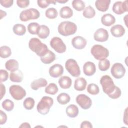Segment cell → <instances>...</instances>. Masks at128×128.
<instances>
[{"label": "cell", "instance_id": "obj_19", "mask_svg": "<svg viewBox=\"0 0 128 128\" xmlns=\"http://www.w3.org/2000/svg\"><path fill=\"white\" fill-rule=\"evenodd\" d=\"M101 22L103 25L106 26H110L115 23L116 18L112 14H106L102 17Z\"/></svg>", "mask_w": 128, "mask_h": 128}, {"label": "cell", "instance_id": "obj_37", "mask_svg": "<svg viewBox=\"0 0 128 128\" xmlns=\"http://www.w3.org/2000/svg\"><path fill=\"white\" fill-rule=\"evenodd\" d=\"M40 26L38 22H31L28 26V32L32 34H37Z\"/></svg>", "mask_w": 128, "mask_h": 128}, {"label": "cell", "instance_id": "obj_21", "mask_svg": "<svg viewBox=\"0 0 128 128\" xmlns=\"http://www.w3.org/2000/svg\"><path fill=\"white\" fill-rule=\"evenodd\" d=\"M86 85L87 82L86 79L83 78H79L74 81V88L77 91L82 92L86 89Z\"/></svg>", "mask_w": 128, "mask_h": 128}, {"label": "cell", "instance_id": "obj_16", "mask_svg": "<svg viewBox=\"0 0 128 128\" xmlns=\"http://www.w3.org/2000/svg\"><path fill=\"white\" fill-rule=\"evenodd\" d=\"M96 69L95 64L91 62H86L83 66V71L85 75L92 76L96 72Z\"/></svg>", "mask_w": 128, "mask_h": 128}, {"label": "cell", "instance_id": "obj_50", "mask_svg": "<svg viewBox=\"0 0 128 128\" xmlns=\"http://www.w3.org/2000/svg\"><path fill=\"white\" fill-rule=\"evenodd\" d=\"M20 128H30L31 126L29 123L28 122H24L22 123L20 126Z\"/></svg>", "mask_w": 128, "mask_h": 128}, {"label": "cell", "instance_id": "obj_20", "mask_svg": "<svg viewBox=\"0 0 128 128\" xmlns=\"http://www.w3.org/2000/svg\"><path fill=\"white\" fill-rule=\"evenodd\" d=\"M47 80L44 78H40L34 80L30 84V87L32 90H37L40 88L45 87L47 86Z\"/></svg>", "mask_w": 128, "mask_h": 128}, {"label": "cell", "instance_id": "obj_14", "mask_svg": "<svg viewBox=\"0 0 128 128\" xmlns=\"http://www.w3.org/2000/svg\"><path fill=\"white\" fill-rule=\"evenodd\" d=\"M72 44L76 49L82 50L86 46L87 41L84 38L80 36H77L72 38Z\"/></svg>", "mask_w": 128, "mask_h": 128}, {"label": "cell", "instance_id": "obj_44", "mask_svg": "<svg viewBox=\"0 0 128 128\" xmlns=\"http://www.w3.org/2000/svg\"><path fill=\"white\" fill-rule=\"evenodd\" d=\"M30 0H18L16 1L17 5L18 7L22 8H27L30 4Z\"/></svg>", "mask_w": 128, "mask_h": 128}, {"label": "cell", "instance_id": "obj_52", "mask_svg": "<svg viewBox=\"0 0 128 128\" xmlns=\"http://www.w3.org/2000/svg\"><path fill=\"white\" fill-rule=\"evenodd\" d=\"M68 0H56V2H58V3H60V4H64V3H66L68 2Z\"/></svg>", "mask_w": 128, "mask_h": 128}, {"label": "cell", "instance_id": "obj_5", "mask_svg": "<svg viewBox=\"0 0 128 128\" xmlns=\"http://www.w3.org/2000/svg\"><path fill=\"white\" fill-rule=\"evenodd\" d=\"M103 92L108 96L111 94L114 90L116 86L112 79L108 75L102 76L100 80Z\"/></svg>", "mask_w": 128, "mask_h": 128}, {"label": "cell", "instance_id": "obj_38", "mask_svg": "<svg viewBox=\"0 0 128 128\" xmlns=\"http://www.w3.org/2000/svg\"><path fill=\"white\" fill-rule=\"evenodd\" d=\"M87 91L90 94L96 95L100 92V88L95 84H90L87 87Z\"/></svg>", "mask_w": 128, "mask_h": 128}, {"label": "cell", "instance_id": "obj_51", "mask_svg": "<svg viewBox=\"0 0 128 128\" xmlns=\"http://www.w3.org/2000/svg\"><path fill=\"white\" fill-rule=\"evenodd\" d=\"M0 18L2 19L3 17H4L6 16V12H4V11H2V10H0Z\"/></svg>", "mask_w": 128, "mask_h": 128}, {"label": "cell", "instance_id": "obj_24", "mask_svg": "<svg viewBox=\"0 0 128 128\" xmlns=\"http://www.w3.org/2000/svg\"><path fill=\"white\" fill-rule=\"evenodd\" d=\"M23 73L18 70L15 72H11L10 76V81L14 82H21L23 80Z\"/></svg>", "mask_w": 128, "mask_h": 128}, {"label": "cell", "instance_id": "obj_8", "mask_svg": "<svg viewBox=\"0 0 128 128\" xmlns=\"http://www.w3.org/2000/svg\"><path fill=\"white\" fill-rule=\"evenodd\" d=\"M11 96L16 100H20L26 96V90L21 86L18 85L11 86L9 89Z\"/></svg>", "mask_w": 128, "mask_h": 128}, {"label": "cell", "instance_id": "obj_34", "mask_svg": "<svg viewBox=\"0 0 128 128\" xmlns=\"http://www.w3.org/2000/svg\"><path fill=\"white\" fill-rule=\"evenodd\" d=\"M72 6L74 10L80 12L84 10L86 8V5L82 0H74L72 2Z\"/></svg>", "mask_w": 128, "mask_h": 128}, {"label": "cell", "instance_id": "obj_4", "mask_svg": "<svg viewBox=\"0 0 128 128\" xmlns=\"http://www.w3.org/2000/svg\"><path fill=\"white\" fill-rule=\"evenodd\" d=\"M90 52L93 56L99 60L106 58L109 56L108 50L102 45H94L92 48Z\"/></svg>", "mask_w": 128, "mask_h": 128}, {"label": "cell", "instance_id": "obj_25", "mask_svg": "<svg viewBox=\"0 0 128 128\" xmlns=\"http://www.w3.org/2000/svg\"><path fill=\"white\" fill-rule=\"evenodd\" d=\"M5 66L7 70L13 72L18 70L19 64L16 60L14 59H10L6 62Z\"/></svg>", "mask_w": 128, "mask_h": 128}, {"label": "cell", "instance_id": "obj_43", "mask_svg": "<svg viewBox=\"0 0 128 128\" xmlns=\"http://www.w3.org/2000/svg\"><path fill=\"white\" fill-rule=\"evenodd\" d=\"M0 82H6L8 78V72L4 70H0Z\"/></svg>", "mask_w": 128, "mask_h": 128}, {"label": "cell", "instance_id": "obj_13", "mask_svg": "<svg viewBox=\"0 0 128 128\" xmlns=\"http://www.w3.org/2000/svg\"><path fill=\"white\" fill-rule=\"evenodd\" d=\"M94 38V40L96 42H105L108 40L109 34L107 30L102 28H100L95 32Z\"/></svg>", "mask_w": 128, "mask_h": 128}, {"label": "cell", "instance_id": "obj_23", "mask_svg": "<svg viewBox=\"0 0 128 128\" xmlns=\"http://www.w3.org/2000/svg\"><path fill=\"white\" fill-rule=\"evenodd\" d=\"M56 54L51 50H48L47 53L40 58V60L44 64H50L56 60Z\"/></svg>", "mask_w": 128, "mask_h": 128}, {"label": "cell", "instance_id": "obj_49", "mask_svg": "<svg viewBox=\"0 0 128 128\" xmlns=\"http://www.w3.org/2000/svg\"><path fill=\"white\" fill-rule=\"evenodd\" d=\"M127 108H126L125 112H124V122L125 123V124L126 125H128V118H127Z\"/></svg>", "mask_w": 128, "mask_h": 128}, {"label": "cell", "instance_id": "obj_10", "mask_svg": "<svg viewBox=\"0 0 128 128\" xmlns=\"http://www.w3.org/2000/svg\"><path fill=\"white\" fill-rule=\"evenodd\" d=\"M126 72V68L121 63H115L111 68V74L116 79L122 78L125 75Z\"/></svg>", "mask_w": 128, "mask_h": 128}, {"label": "cell", "instance_id": "obj_11", "mask_svg": "<svg viewBox=\"0 0 128 128\" xmlns=\"http://www.w3.org/2000/svg\"><path fill=\"white\" fill-rule=\"evenodd\" d=\"M77 104L84 110L89 109L92 105V100L91 98L86 94H80L76 98Z\"/></svg>", "mask_w": 128, "mask_h": 128}, {"label": "cell", "instance_id": "obj_47", "mask_svg": "<svg viewBox=\"0 0 128 128\" xmlns=\"http://www.w3.org/2000/svg\"><path fill=\"white\" fill-rule=\"evenodd\" d=\"M93 127L92 124L90 122L88 121H84L82 122L80 125L81 128H92Z\"/></svg>", "mask_w": 128, "mask_h": 128}, {"label": "cell", "instance_id": "obj_29", "mask_svg": "<svg viewBox=\"0 0 128 128\" xmlns=\"http://www.w3.org/2000/svg\"><path fill=\"white\" fill-rule=\"evenodd\" d=\"M13 32L17 36H22L24 35L26 32V26L22 24H17L13 26Z\"/></svg>", "mask_w": 128, "mask_h": 128}, {"label": "cell", "instance_id": "obj_18", "mask_svg": "<svg viewBox=\"0 0 128 128\" xmlns=\"http://www.w3.org/2000/svg\"><path fill=\"white\" fill-rule=\"evenodd\" d=\"M110 3V0H98L95 2V6L98 10L105 12L108 10Z\"/></svg>", "mask_w": 128, "mask_h": 128}, {"label": "cell", "instance_id": "obj_6", "mask_svg": "<svg viewBox=\"0 0 128 128\" xmlns=\"http://www.w3.org/2000/svg\"><path fill=\"white\" fill-rule=\"evenodd\" d=\"M40 16L39 11L35 8H31L22 10L20 15V20L22 22H28L31 20H36Z\"/></svg>", "mask_w": 128, "mask_h": 128}, {"label": "cell", "instance_id": "obj_32", "mask_svg": "<svg viewBox=\"0 0 128 128\" xmlns=\"http://www.w3.org/2000/svg\"><path fill=\"white\" fill-rule=\"evenodd\" d=\"M12 50L10 48L6 46H4L0 48V56L2 58H6L10 56Z\"/></svg>", "mask_w": 128, "mask_h": 128}, {"label": "cell", "instance_id": "obj_3", "mask_svg": "<svg viewBox=\"0 0 128 128\" xmlns=\"http://www.w3.org/2000/svg\"><path fill=\"white\" fill-rule=\"evenodd\" d=\"M54 104L53 99L50 97L44 96L42 97L41 100L38 103L36 108L37 110L41 114H47L50 109V108Z\"/></svg>", "mask_w": 128, "mask_h": 128}, {"label": "cell", "instance_id": "obj_33", "mask_svg": "<svg viewBox=\"0 0 128 128\" xmlns=\"http://www.w3.org/2000/svg\"><path fill=\"white\" fill-rule=\"evenodd\" d=\"M58 91L57 85L54 83L50 84L45 88V92L47 94L54 95Z\"/></svg>", "mask_w": 128, "mask_h": 128}, {"label": "cell", "instance_id": "obj_40", "mask_svg": "<svg viewBox=\"0 0 128 128\" xmlns=\"http://www.w3.org/2000/svg\"><path fill=\"white\" fill-rule=\"evenodd\" d=\"M46 16L49 19H54L57 18L58 12L57 10L54 8H50L46 11Z\"/></svg>", "mask_w": 128, "mask_h": 128}, {"label": "cell", "instance_id": "obj_30", "mask_svg": "<svg viewBox=\"0 0 128 128\" xmlns=\"http://www.w3.org/2000/svg\"><path fill=\"white\" fill-rule=\"evenodd\" d=\"M70 97L69 94L66 93H61L57 97L58 102L62 104L65 105L70 102Z\"/></svg>", "mask_w": 128, "mask_h": 128}, {"label": "cell", "instance_id": "obj_22", "mask_svg": "<svg viewBox=\"0 0 128 128\" xmlns=\"http://www.w3.org/2000/svg\"><path fill=\"white\" fill-rule=\"evenodd\" d=\"M58 84L62 89H68L72 84V79L68 76H62L58 80Z\"/></svg>", "mask_w": 128, "mask_h": 128}, {"label": "cell", "instance_id": "obj_26", "mask_svg": "<svg viewBox=\"0 0 128 128\" xmlns=\"http://www.w3.org/2000/svg\"><path fill=\"white\" fill-rule=\"evenodd\" d=\"M66 113L68 116L71 118H76L79 113L78 107L74 104H70L66 108Z\"/></svg>", "mask_w": 128, "mask_h": 128}, {"label": "cell", "instance_id": "obj_12", "mask_svg": "<svg viewBox=\"0 0 128 128\" xmlns=\"http://www.w3.org/2000/svg\"><path fill=\"white\" fill-rule=\"evenodd\" d=\"M112 11L116 14L120 15L128 11V0L116 2L112 6Z\"/></svg>", "mask_w": 128, "mask_h": 128}, {"label": "cell", "instance_id": "obj_45", "mask_svg": "<svg viewBox=\"0 0 128 128\" xmlns=\"http://www.w3.org/2000/svg\"><path fill=\"white\" fill-rule=\"evenodd\" d=\"M1 5L6 8H8L13 5L14 0H2L0 2Z\"/></svg>", "mask_w": 128, "mask_h": 128}, {"label": "cell", "instance_id": "obj_2", "mask_svg": "<svg viewBox=\"0 0 128 128\" xmlns=\"http://www.w3.org/2000/svg\"><path fill=\"white\" fill-rule=\"evenodd\" d=\"M58 32L60 34L68 36L74 34L77 31V26L76 24L70 21L62 22L58 26Z\"/></svg>", "mask_w": 128, "mask_h": 128}, {"label": "cell", "instance_id": "obj_41", "mask_svg": "<svg viewBox=\"0 0 128 128\" xmlns=\"http://www.w3.org/2000/svg\"><path fill=\"white\" fill-rule=\"evenodd\" d=\"M39 7L42 8H46L48 7L50 4H56V0H38L37 1Z\"/></svg>", "mask_w": 128, "mask_h": 128}, {"label": "cell", "instance_id": "obj_39", "mask_svg": "<svg viewBox=\"0 0 128 128\" xmlns=\"http://www.w3.org/2000/svg\"><path fill=\"white\" fill-rule=\"evenodd\" d=\"M14 106V102L9 99L5 100L2 102V107L4 110L8 112H10L13 110Z\"/></svg>", "mask_w": 128, "mask_h": 128}, {"label": "cell", "instance_id": "obj_27", "mask_svg": "<svg viewBox=\"0 0 128 128\" xmlns=\"http://www.w3.org/2000/svg\"><path fill=\"white\" fill-rule=\"evenodd\" d=\"M60 15L62 18H70L73 16V11L69 6H64L60 10Z\"/></svg>", "mask_w": 128, "mask_h": 128}, {"label": "cell", "instance_id": "obj_42", "mask_svg": "<svg viewBox=\"0 0 128 128\" xmlns=\"http://www.w3.org/2000/svg\"><path fill=\"white\" fill-rule=\"evenodd\" d=\"M122 94V92L118 86H116L114 91L108 96L112 99H117L119 98Z\"/></svg>", "mask_w": 128, "mask_h": 128}, {"label": "cell", "instance_id": "obj_1", "mask_svg": "<svg viewBox=\"0 0 128 128\" xmlns=\"http://www.w3.org/2000/svg\"><path fill=\"white\" fill-rule=\"evenodd\" d=\"M28 46L31 50L40 58L44 56L49 50L46 44L42 43L38 38H35L30 40Z\"/></svg>", "mask_w": 128, "mask_h": 128}, {"label": "cell", "instance_id": "obj_9", "mask_svg": "<svg viewBox=\"0 0 128 128\" xmlns=\"http://www.w3.org/2000/svg\"><path fill=\"white\" fill-rule=\"evenodd\" d=\"M50 46L58 53H64L66 50V46L62 40L58 37L53 38L50 42Z\"/></svg>", "mask_w": 128, "mask_h": 128}, {"label": "cell", "instance_id": "obj_17", "mask_svg": "<svg viewBox=\"0 0 128 128\" xmlns=\"http://www.w3.org/2000/svg\"><path fill=\"white\" fill-rule=\"evenodd\" d=\"M126 32L124 26L120 24H116L112 26L110 28V32L112 36L116 38L122 36Z\"/></svg>", "mask_w": 128, "mask_h": 128}, {"label": "cell", "instance_id": "obj_31", "mask_svg": "<svg viewBox=\"0 0 128 128\" xmlns=\"http://www.w3.org/2000/svg\"><path fill=\"white\" fill-rule=\"evenodd\" d=\"M82 14L86 18H92L96 15V11L92 6H89L84 8Z\"/></svg>", "mask_w": 128, "mask_h": 128}, {"label": "cell", "instance_id": "obj_46", "mask_svg": "<svg viewBox=\"0 0 128 128\" xmlns=\"http://www.w3.org/2000/svg\"><path fill=\"white\" fill-rule=\"evenodd\" d=\"M0 124L2 125L6 122L8 117L6 114L2 110H0Z\"/></svg>", "mask_w": 128, "mask_h": 128}, {"label": "cell", "instance_id": "obj_28", "mask_svg": "<svg viewBox=\"0 0 128 128\" xmlns=\"http://www.w3.org/2000/svg\"><path fill=\"white\" fill-rule=\"evenodd\" d=\"M50 30L48 26L46 25H41L40 26L38 35L42 39L46 38L50 35Z\"/></svg>", "mask_w": 128, "mask_h": 128}, {"label": "cell", "instance_id": "obj_36", "mask_svg": "<svg viewBox=\"0 0 128 128\" xmlns=\"http://www.w3.org/2000/svg\"><path fill=\"white\" fill-rule=\"evenodd\" d=\"M35 104L34 100L30 97L27 98H26L23 102V106L24 108L27 110H32Z\"/></svg>", "mask_w": 128, "mask_h": 128}, {"label": "cell", "instance_id": "obj_35", "mask_svg": "<svg viewBox=\"0 0 128 128\" xmlns=\"http://www.w3.org/2000/svg\"><path fill=\"white\" fill-rule=\"evenodd\" d=\"M110 66V62L106 58L100 60L98 62V68L100 71L105 72L108 70Z\"/></svg>", "mask_w": 128, "mask_h": 128}, {"label": "cell", "instance_id": "obj_48", "mask_svg": "<svg viewBox=\"0 0 128 128\" xmlns=\"http://www.w3.org/2000/svg\"><path fill=\"white\" fill-rule=\"evenodd\" d=\"M6 89L5 86L1 82L0 83V99L2 100L6 94Z\"/></svg>", "mask_w": 128, "mask_h": 128}, {"label": "cell", "instance_id": "obj_15", "mask_svg": "<svg viewBox=\"0 0 128 128\" xmlns=\"http://www.w3.org/2000/svg\"><path fill=\"white\" fill-rule=\"evenodd\" d=\"M64 72L63 66L58 64H55L50 66L49 69L50 75L54 78H58L61 76Z\"/></svg>", "mask_w": 128, "mask_h": 128}, {"label": "cell", "instance_id": "obj_7", "mask_svg": "<svg viewBox=\"0 0 128 128\" xmlns=\"http://www.w3.org/2000/svg\"><path fill=\"white\" fill-rule=\"evenodd\" d=\"M67 71L74 77H78L80 74V70L78 62L74 59H68L65 64Z\"/></svg>", "mask_w": 128, "mask_h": 128}]
</instances>
